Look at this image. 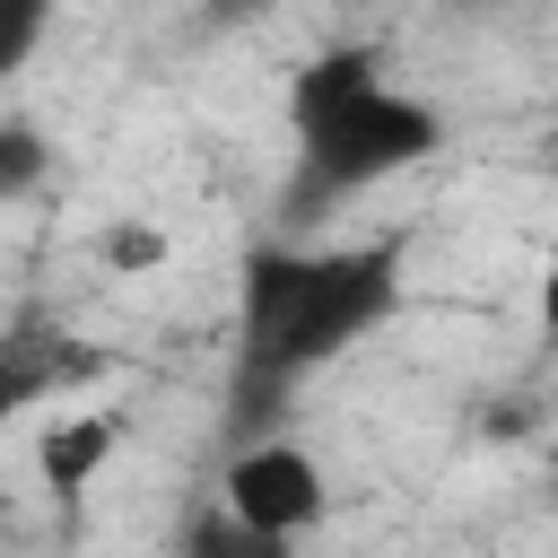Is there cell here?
Here are the masks:
<instances>
[{
	"label": "cell",
	"instance_id": "6da1fadb",
	"mask_svg": "<svg viewBox=\"0 0 558 558\" xmlns=\"http://www.w3.org/2000/svg\"><path fill=\"white\" fill-rule=\"evenodd\" d=\"M401 235L305 244L270 235L235 270V366H227V436H270L288 401L349 349H366L401 314Z\"/></svg>",
	"mask_w": 558,
	"mask_h": 558
},
{
	"label": "cell",
	"instance_id": "8992f818",
	"mask_svg": "<svg viewBox=\"0 0 558 558\" xmlns=\"http://www.w3.org/2000/svg\"><path fill=\"white\" fill-rule=\"evenodd\" d=\"M44 183H52V140L26 113H0V209L9 201H35Z\"/></svg>",
	"mask_w": 558,
	"mask_h": 558
},
{
	"label": "cell",
	"instance_id": "52a82bcc",
	"mask_svg": "<svg viewBox=\"0 0 558 558\" xmlns=\"http://www.w3.org/2000/svg\"><path fill=\"white\" fill-rule=\"evenodd\" d=\"M44 35H52V0H0V78L26 70Z\"/></svg>",
	"mask_w": 558,
	"mask_h": 558
},
{
	"label": "cell",
	"instance_id": "9c48e42d",
	"mask_svg": "<svg viewBox=\"0 0 558 558\" xmlns=\"http://www.w3.org/2000/svg\"><path fill=\"white\" fill-rule=\"evenodd\" d=\"M532 323H541V340L558 349V235H549V253H541V296H532Z\"/></svg>",
	"mask_w": 558,
	"mask_h": 558
},
{
	"label": "cell",
	"instance_id": "5b68a950",
	"mask_svg": "<svg viewBox=\"0 0 558 558\" xmlns=\"http://www.w3.org/2000/svg\"><path fill=\"white\" fill-rule=\"evenodd\" d=\"M113 445H122V427H113L105 410H61V418L35 436V480H44L61 506H78V497L105 480Z\"/></svg>",
	"mask_w": 558,
	"mask_h": 558
},
{
	"label": "cell",
	"instance_id": "ba28073f",
	"mask_svg": "<svg viewBox=\"0 0 558 558\" xmlns=\"http://www.w3.org/2000/svg\"><path fill=\"white\" fill-rule=\"evenodd\" d=\"M96 253H105L113 270H148V262H166V235H157V227H113Z\"/></svg>",
	"mask_w": 558,
	"mask_h": 558
},
{
	"label": "cell",
	"instance_id": "7a4b0ae2",
	"mask_svg": "<svg viewBox=\"0 0 558 558\" xmlns=\"http://www.w3.org/2000/svg\"><path fill=\"white\" fill-rule=\"evenodd\" d=\"M445 148V113L384 70L375 44H331L288 78V183L279 218L323 227L331 209L384 192Z\"/></svg>",
	"mask_w": 558,
	"mask_h": 558
},
{
	"label": "cell",
	"instance_id": "3957f363",
	"mask_svg": "<svg viewBox=\"0 0 558 558\" xmlns=\"http://www.w3.org/2000/svg\"><path fill=\"white\" fill-rule=\"evenodd\" d=\"M218 497H227V523L253 541V549H288L305 541L323 514H331V480L305 445H288L279 427L270 436H244L218 471Z\"/></svg>",
	"mask_w": 558,
	"mask_h": 558
},
{
	"label": "cell",
	"instance_id": "30bf717a",
	"mask_svg": "<svg viewBox=\"0 0 558 558\" xmlns=\"http://www.w3.org/2000/svg\"><path fill=\"white\" fill-rule=\"evenodd\" d=\"M549 514H558V480H549Z\"/></svg>",
	"mask_w": 558,
	"mask_h": 558
},
{
	"label": "cell",
	"instance_id": "277c9868",
	"mask_svg": "<svg viewBox=\"0 0 558 558\" xmlns=\"http://www.w3.org/2000/svg\"><path fill=\"white\" fill-rule=\"evenodd\" d=\"M96 375H105V349H96V340H78V331L52 323V314H17V323L0 331V445L17 436V418L70 401V392L96 384Z\"/></svg>",
	"mask_w": 558,
	"mask_h": 558
}]
</instances>
